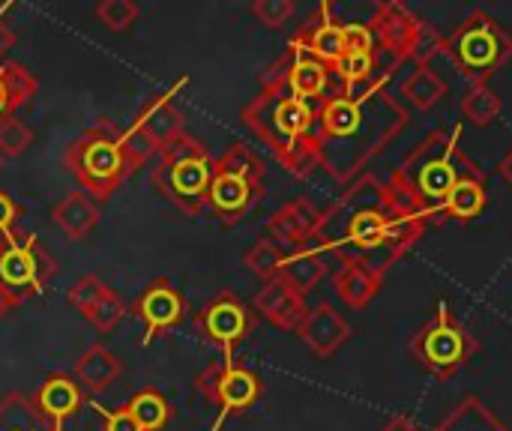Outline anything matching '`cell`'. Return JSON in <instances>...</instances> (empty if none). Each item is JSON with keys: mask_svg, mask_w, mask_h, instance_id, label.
I'll use <instances>...</instances> for the list:
<instances>
[{"mask_svg": "<svg viewBox=\"0 0 512 431\" xmlns=\"http://www.w3.org/2000/svg\"><path fill=\"white\" fill-rule=\"evenodd\" d=\"M267 186V168L261 156L246 144H231L210 171L207 186V210L216 216L219 225L231 228L243 222L258 201L264 198Z\"/></svg>", "mask_w": 512, "mask_h": 431, "instance_id": "6", "label": "cell"}, {"mask_svg": "<svg viewBox=\"0 0 512 431\" xmlns=\"http://www.w3.org/2000/svg\"><path fill=\"white\" fill-rule=\"evenodd\" d=\"M444 54L471 84H489L512 60V36L486 9H474L444 39Z\"/></svg>", "mask_w": 512, "mask_h": 431, "instance_id": "8", "label": "cell"}, {"mask_svg": "<svg viewBox=\"0 0 512 431\" xmlns=\"http://www.w3.org/2000/svg\"><path fill=\"white\" fill-rule=\"evenodd\" d=\"M408 123V108L384 87V78L351 90H330L315 105L318 162L336 183H354Z\"/></svg>", "mask_w": 512, "mask_h": 431, "instance_id": "2", "label": "cell"}, {"mask_svg": "<svg viewBox=\"0 0 512 431\" xmlns=\"http://www.w3.org/2000/svg\"><path fill=\"white\" fill-rule=\"evenodd\" d=\"M426 213L396 183L360 174L348 192L321 216L315 246L342 264H360L387 276L426 234Z\"/></svg>", "mask_w": 512, "mask_h": 431, "instance_id": "1", "label": "cell"}, {"mask_svg": "<svg viewBox=\"0 0 512 431\" xmlns=\"http://www.w3.org/2000/svg\"><path fill=\"white\" fill-rule=\"evenodd\" d=\"M213 156L210 150L189 132L174 138L150 171L153 186L162 198H168L183 216H201L207 210V186H210Z\"/></svg>", "mask_w": 512, "mask_h": 431, "instance_id": "7", "label": "cell"}, {"mask_svg": "<svg viewBox=\"0 0 512 431\" xmlns=\"http://www.w3.org/2000/svg\"><path fill=\"white\" fill-rule=\"evenodd\" d=\"M378 431H423L411 417H393V420H387L384 426Z\"/></svg>", "mask_w": 512, "mask_h": 431, "instance_id": "43", "label": "cell"}, {"mask_svg": "<svg viewBox=\"0 0 512 431\" xmlns=\"http://www.w3.org/2000/svg\"><path fill=\"white\" fill-rule=\"evenodd\" d=\"M432 431H510V429L495 417V411H492L486 402H480L477 396H468V399H462V402H459V408H456L444 423H438Z\"/></svg>", "mask_w": 512, "mask_h": 431, "instance_id": "29", "label": "cell"}, {"mask_svg": "<svg viewBox=\"0 0 512 431\" xmlns=\"http://www.w3.org/2000/svg\"><path fill=\"white\" fill-rule=\"evenodd\" d=\"M459 138L462 126L429 132L390 177V183L411 195V201L426 213L429 222L444 219L441 210L462 180L483 174V168L462 150Z\"/></svg>", "mask_w": 512, "mask_h": 431, "instance_id": "4", "label": "cell"}, {"mask_svg": "<svg viewBox=\"0 0 512 431\" xmlns=\"http://www.w3.org/2000/svg\"><path fill=\"white\" fill-rule=\"evenodd\" d=\"M369 27L375 33L378 54L387 57V72H393L411 60V48H414L417 30H420V18L405 3H399V0L378 3Z\"/></svg>", "mask_w": 512, "mask_h": 431, "instance_id": "14", "label": "cell"}, {"mask_svg": "<svg viewBox=\"0 0 512 431\" xmlns=\"http://www.w3.org/2000/svg\"><path fill=\"white\" fill-rule=\"evenodd\" d=\"M129 312V306L120 300V294L114 291V288H108L102 297H99V303L90 309V315L84 318L96 333H111L120 321H123V315Z\"/></svg>", "mask_w": 512, "mask_h": 431, "instance_id": "34", "label": "cell"}, {"mask_svg": "<svg viewBox=\"0 0 512 431\" xmlns=\"http://www.w3.org/2000/svg\"><path fill=\"white\" fill-rule=\"evenodd\" d=\"M108 291V285L99 279V276H81L69 291H66V303L75 309V312H81V318H87L90 315V309L99 303V297Z\"/></svg>", "mask_w": 512, "mask_h": 431, "instance_id": "37", "label": "cell"}, {"mask_svg": "<svg viewBox=\"0 0 512 431\" xmlns=\"http://www.w3.org/2000/svg\"><path fill=\"white\" fill-rule=\"evenodd\" d=\"M240 120L273 150L288 174L306 180L315 174V168H321L315 144V105L288 87L282 60L261 75V90L243 105Z\"/></svg>", "mask_w": 512, "mask_h": 431, "instance_id": "3", "label": "cell"}, {"mask_svg": "<svg viewBox=\"0 0 512 431\" xmlns=\"http://www.w3.org/2000/svg\"><path fill=\"white\" fill-rule=\"evenodd\" d=\"M381 282H384L381 276H375L360 264H342L339 273L333 276V288L339 300L351 309H366L381 294Z\"/></svg>", "mask_w": 512, "mask_h": 431, "instance_id": "25", "label": "cell"}, {"mask_svg": "<svg viewBox=\"0 0 512 431\" xmlns=\"http://www.w3.org/2000/svg\"><path fill=\"white\" fill-rule=\"evenodd\" d=\"M120 375H123V363L105 345H90L75 363V381L93 396H102L105 390H111V384Z\"/></svg>", "mask_w": 512, "mask_h": 431, "instance_id": "22", "label": "cell"}, {"mask_svg": "<svg viewBox=\"0 0 512 431\" xmlns=\"http://www.w3.org/2000/svg\"><path fill=\"white\" fill-rule=\"evenodd\" d=\"M288 45L303 48L315 60H321L330 69H336V63L345 57V42H342V24L333 18V6L330 3H321L306 18V24L294 33V39Z\"/></svg>", "mask_w": 512, "mask_h": 431, "instance_id": "17", "label": "cell"}, {"mask_svg": "<svg viewBox=\"0 0 512 431\" xmlns=\"http://www.w3.org/2000/svg\"><path fill=\"white\" fill-rule=\"evenodd\" d=\"M504 111V102L501 96L489 87V84H471L462 96V117L471 123V126H492Z\"/></svg>", "mask_w": 512, "mask_h": 431, "instance_id": "31", "label": "cell"}, {"mask_svg": "<svg viewBox=\"0 0 512 431\" xmlns=\"http://www.w3.org/2000/svg\"><path fill=\"white\" fill-rule=\"evenodd\" d=\"M18 216H21L18 204H15V201L0 189V237H6V234H12V231H15Z\"/></svg>", "mask_w": 512, "mask_h": 431, "instance_id": "42", "label": "cell"}, {"mask_svg": "<svg viewBox=\"0 0 512 431\" xmlns=\"http://www.w3.org/2000/svg\"><path fill=\"white\" fill-rule=\"evenodd\" d=\"M90 408L105 420V431H141L126 408H120V411H108V408H102V405H96V402H90Z\"/></svg>", "mask_w": 512, "mask_h": 431, "instance_id": "41", "label": "cell"}, {"mask_svg": "<svg viewBox=\"0 0 512 431\" xmlns=\"http://www.w3.org/2000/svg\"><path fill=\"white\" fill-rule=\"evenodd\" d=\"M342 42H345V54H366V51H378L375 33L369 24L363 21H351L342 24Z\"/></svg>", "mask_w": 512, "mask_h": 431, "instance_id": "40", "label": "cell"}, {"mask_svg": "<svg viewBox=\"0 0 512 431\" xmlns=\"http://www.w3.org/2000/svg\"><path fill=\"white\" fill-rule=\"evenodd\" d=\"M126 411L132 414V420L138 423L141 431H162L174 420V408L159 390H138L129 399Z\"/></svg>", "mask_w": 512, "mask_h": 431, "instance_id": "30", "label": "cell"}, {"mask_svg": "<svg viewBox=\"0 0 512 431\" xmlns=\"http://www.w3.org/2000/svg\"><path fill=\"white\" fill-rule=\"evenodd\" d=\"M51 219L69 240H84L99 225V204L84 192H69L54 204Z\"/></svg>", "mask_w": 512, "mask_h": 431, "instance_id": "23", "label": "cell"}, {"mask_svg": "<svg viewBox=\"0 0 512 431\" xmlns=\"http://www.w3.org/2000/svg\"><path fill=\"white\" fill-rule=\"evenodd\" d=\"M195 390L219 408V417L213 423L210 431H219L225 426L228 417L234 414H246L261 396H264V384L261 378L246 369V366H237L234 360H213L204 372H198L195 378Z\"/></svg>", "mask_w": 512, "mask_h": 431, "instance_id": "12", "label": "cell"}, {"mask_svg": "<svg viewBox=\"0 0 512 431\" xmlns=\"http://www.w3.org/2000/svg\"><path fill=\"white\" fill-rule=\"evenodd\" d=\"M411 357L417 360V366H423L429 375L450 381L453 375H459L480 351L477 336L456 318V312L450 309L447 300L438 303L432 321H426L408 342Z\"/></svg>", "mask_w": 512, "mask_h": 431, "instance_id": "9", "label": "cell"}, {"mask_svg": "<svg viewBox=\"0 0 512 431\" xmlns=\"http://www.w3.org/2000/svg\"><path fill=\"white\" fill-rule=\"evenodd\" d=\"M321 216L324 213L309 198H294V201L282 204L267 219V234H270V240H276L285 249L288 246L291 249H306V246H315Z\"/></svg>", "mask_w": 512, "mask_h": 431, "instance_id": "16", "label": "cell"}, {"mask_svg": "<svg viewBox=\"0 0 512 431\" xmlns=\"http://www.w3.org/2000/svg\"><path fill=\"white\" fill-rule=\"evenodd\" d=\"M0 431H51L48 423L39 417L33 402H27L21 393H9L0 402Z\"/></svg>", "mask_w": 512, "mask_h": 431, "instance_id": "32", "label": "cell"}, {"mask_svg": "<svg viewBox=\"0 0 512 431\" xmlns=\"http://www.w3.org/2000/svg\"><path fill=\"white\" fill-rule=\"evenodd\" d=\"M186 87V78H180L174 87H168L165 93H156L135 117V123L129 129H123L126 135V153L132 168H144L156 153H162L174 138H180L183 129V111L177 108L174 96Z\"/></svg>", "mask_w": 512, "mask_h": 431, "instance_id": "10", "label": "cell"}, {"mask_svg": "<svg viewBox=\"0 0 512 431\" xmlns=\"http://www.w3.org/2000/svg\"><path fill=\"white\" fill-rule=\"evenodd\" d=\"M57 276V261L39 246L36 234L12 231L0 237V285L18 300L42 294L45 285Z\"/></svg>", "mask_w": 512, "mask_h": 431, "instance_id": "11", "label": "cell"}, {"mask_svg": "<svg viewBox=\"0 0 512 431\" xmlns=\"http://www.w3.org/2000/svg\"><path fill=\"white\" fill-rule=\"evenodd\" d=\"M285 258H288V249H285V246H279V243L270 240V237H261V240L243 255V264H246L258 279L270 282V279H276V276L282 273Z\"/></svg>", "mask_w": 512, "mask_h": 431, "instance_id": "33", "label": "cell"}, {"mask_svg": "<svg viewBox=\"0 0 512 431\" xmlns=\"http://www.w3.org/2000/svg\"><path fill=\"white\" fill-rule=\"evenodd\" d=\"M0 168H3V156H0Z\"/></svg>", "mask_w": 512, "mask_h": 431, "instance_id": "47", "label": "cell"}, {"mask_svg": "<svg viewBox=\"0 0 512 431\" xmlns=\"http://www.w3.org/2000/svg\"><path fill=\"white\" fill-rule=\"evenodd\" d=\"M39 84L33 72L15 60L0 63V117H12L21 105H27L36 96Z\"/></svg>", "mask_w": 512, "mask_h": 431, "instance_id": "26", "label": "cell"}, {"mask_svg": "<svg viewBox=\"0 0 512 431\" xmlns=\"http://www.w3.org/2000/svg\"><path fill=\"white\" fill-rule=\"evenodd\" d=\"M132 312H135V318H138L141 327H144L141 345H150L162 330L177 327V324L183 321L186 300H183V294H180L168 279H153V282H147L144 291L138 294Z\"/></svg>", "mask_w": 512, "mask_h": 431, "instance_id": "15", "label": "cell"}, {"mask_svg": "<svg viewBox=\"0 0 512 431\" xmlns=\"http://www.w3.org/2000/svg\"><path fill=\"white\" fill-rule=\"evenodd\" d=\"M6 9H9V3H6V6H0V54L15 42V33L3 24V12H6Z\"/></svg>", "mask_w": 512, "mask_h": 431, "instance_id": "45", "label": "cell"}, {"mask_svg": "<svg viewBox=\"0 0 512 431\" xmlns=\"http://www.w3.org/2000/svg\"><path fill=\"white\" fill-rule=\"evenodd\" d=\"M498 174H501V177H504V180L512 186V147L507 150V156L498 162Z\"/></svg>", "mask_w": 512, "mask_h": 431, "instance_id": "46", "label": "cell"}, {"mask_svg": "<svg viewBox=\"0 0 512 431\" xmlns=\"http://www.w3.org/2000/svg\"><path fill=\"white\" fill-rule=\"evenodd\" d=\"M33 144V129L21 117H0V156H21Z\"/></svg>", "mask_w": 512, "mask_h": 431, "instance_id": "36", "label": "cell"}, {"mask_svg": "<svg viewBox=\"0 0 512 431\" xmlns=\"http://www.w3.org/2000/svg\"><path fill=\"white\" fill-rule=\"evenodd\" d=\"M402 102H408L417 111H429L435 102L447 96V81L432 66H417L399 87Z\"/></svg>", "mask_w": 512, "mask_h": 431, "instance_id": "28", "label": "cell"}, {"mask_svg": "<svg viewBox=\"0 0 512 431\" xmlns=\"http://www.w3.org/2000/svg\"><path fill=\"white\" fill-rule=\"evenodd\" d=\"M282 66H285V78H288V87L306 99V102H321L327 93H330V78H333V69L321 60H315L312 54H306L303 48H294L288 45V51L279 57Z\"/></svg>", "mask_w": 512, "mask_h": 431, "instance_id": "20", "label": "cell"}, {"mask_svg": "<svg viewBox=\"0 0 512 431\" xmlns=\"http://www.w3.org/2000/svg\"><path fill=\"white\" fill-rule=\"evenodd\" d=\"M141 15V6L135 0H102L96 3V18L111 30V33H123L129 30Z\"/></svg>", "mask_w": 512, "mask_h": 431, "instance_id": "35", "label": "cell"}, {"mask_svg": "<svg viewBox=\"0 0 512 431\" xmlns=\"http://www.w3.org/2000/svg\"><path fill=\"white\" fill-rule=\"evenodd\" d=\"M441 51H444V36L429 21H420L417 39H414V48H411V63L414 66H429V60L435 54H441Z\"/></svg>", "mask_w": 512, "mask_h": 431, "instance_id": "38", "label": "cell"}, {"mask_svg": "<svg viewBox=\"0 0 512 431\" xmlns=\"http://www.w3.org/2000/svg\"><path fill=\"white\" fill-rule=\"evenodd\" d=\"M486 204H489L486 174H477V177L462 180V183L450 192V198H447L441 216H444V219H453V222H471V219H477V216L486 210Z\"/></svg>", "mask_w": 512, "mask_h": 431, "instance_id": "27", "label": "cell"}, {"mask_svg": "<svg viewBox=\"0 0 512 431\" xmlns=\"http://www.w3.org/2000/svg\"><path fill=\"white\" fill-rule=\"evenodd\" d=\"M255 312L264 315L273 327H279L285 333H297L309 306H306V297L300 291H294L282 276H276V279L264 282V288L258 291Z\"/></svg>", "mask_w": 512, "mask_h": 431, "instance_id": "19", "label": "cell"}, {"mask_svg": "<svg viewBox=\"0 0 512 431\" xmlns=\"http://www.w3.org/2000/svg\"><path fill=\"white\" fill-rule=\"evenodd\" d=\"M294 291H300L303 297L309 291H315L321 285V279L327 276V252H321L318 246H306V249H294L288 252L282 273H279Z\"/></svg>", "mask_w": 512, "mask_h": 431, "instance_id": "24", "label": "cell"}, {"mask_svg": "<svg viewBox=\"0 0 512 431\" xmlns=\"http://www.w3.org/2000/svg\"><path fill=\"white\" fill-rule=\"evenodd\" d=\"M18 306H21V303H18V300H15V297L0 285V318H6L9 312H15Z\"/></svg>", "mask_w": 512, "mask_h": 431, "instance_id": "44", "label": "cell"}, {"mask_svg": "<svg viewBox=\"0 0 512 431\" xmlns=\"http://www.w3.org/2000/svg\"><path fill=\"white\" fill-rule=\"evenodd\" d=\"M195 327L210 345L222 351L225 360H234V348L255 330V315L231 291H222L204 309L195 312Z\"/></svg>", "mask_w": 512, "mask_h": 431, "instance_id": "13", "label": "cell"}, {"mask_svg": "<svg viewBox=\"0 0 512 431\" xmlns=\"http://www.w3.org/2000/svg\"><path fill=\"white\" fill-rule=\"evenodd\" d=\"M84 405V396L78 390V381H72L69 375H51L42 381L39 393L33 396V408L39 411V417L48 423L51 431H66V420Z\"/></svg>", "mask_w": 512, "mask_h": 431, "instance_id": "21", "label": "cell"}, {"mask_svg": "<svg viewBox=\"0 0 512 431\" xmlns=\"http://www.w3.org/2000/svg\"><path fill=\"white\" fill-rule=\"evenodd\" d=\"M297 12L294 0H255L252 3V15L264 24V27H273L279 30L282 24H288V18Z\"/></svg>", "mask_w": 512, "mask_h": 431, "instance_id": "39", "label": "cell"}, {"mask_svg": "<svg viewBox=\"0 0 512 431\" xmlns=\"http://www.w3.org/2000/svg\"><path fill=\"white\" fill-rule=\"evenodd\" d=\"M63 165L78 180L81 192L90 195L99 207L111 201V195L135 174L126 153V135L111 120H99L84 129L66 147Z\"/></svg>", "mask_w": 512, "mask_h": 431, "instance_id": "5", "label": "cell"}, {"mask_svg": "<svg viewBox=\"0 0 512 431\" xmlns=\"http://www.w3.org/2000/svg\"><path fill=\"white\" fill-rule=\"evenodd\" d=\"M297 336L318 360H330L354 336V327L330 303H318L306 312L303 324L297 327Z\"/></svg>", "mask_w": 512, "mask_h": 431, "instance_id": "18", "label": "cell"}]
</instances>
